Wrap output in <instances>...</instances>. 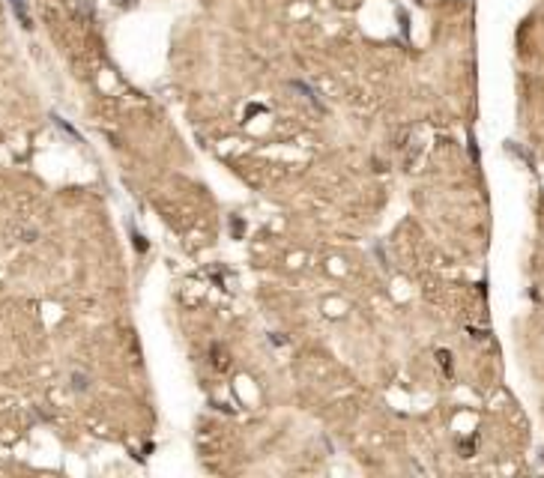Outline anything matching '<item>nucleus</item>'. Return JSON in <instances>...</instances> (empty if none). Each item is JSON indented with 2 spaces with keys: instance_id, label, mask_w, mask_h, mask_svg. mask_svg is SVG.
Segmentation results:
<instances>
[{
  "instance_id": "1",
  "label": "nucleus",
  "mask_w": 544,
  "mask_h": 478,
  "mask_svg": "<svg viewBox=\"0 0 544 478\" xmlns=\"http://www.w3.org/2000/svg\"><path fill=\"white\" fill-rule=\"evenodd\" d=\"M12 9H15V15L21 18V27H33V24H30V15L24 12V3H21V0H12Z\"/></svg>"
}]
</instances>
